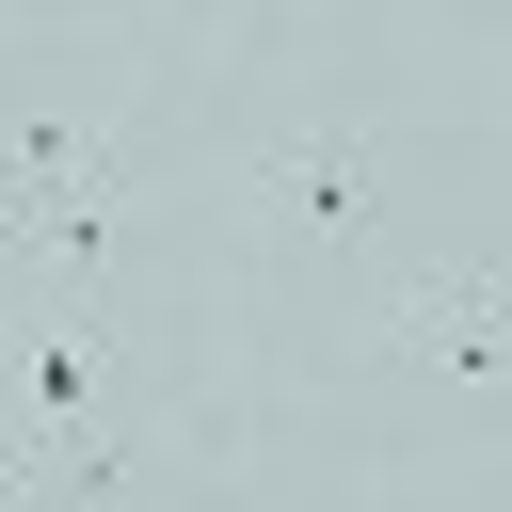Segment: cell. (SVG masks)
<instances>
[{
	"instance_id": "obj_1",
	"label": "cell",
	"mask_w": 512,
	"mask_h": 512,
	"mask_svg": "<svg viewBox=\"0 0 512 512\" xmlns=\"http://www.w3.org/2000/svg\"><path fill=\"white\" fill-rule=\"evenodd\" d=\"M368 192H384V144H368L352 112L272 128V144H256V176H240L256 240H288V256H352V240H368Z\"/></svg>"
},
{
	"instance_id": "obj_2",
	"label": "cell",
	"mask_w": 512,
	"mask_h": 512,
	"mask_svg": "<svg viewBox=\"0 0 512 512\" xmlns=\"http://www.w3.org/2000/svg\"><path fill=\"white\" fill-rule=\"evenodd\" d=\"M368 352H416V368L496 384L512 368V256H400L368 288Z\"/></svg>"
}]
</instances>
